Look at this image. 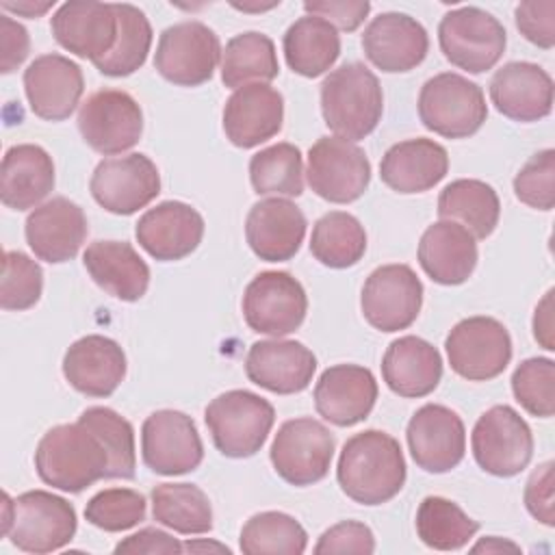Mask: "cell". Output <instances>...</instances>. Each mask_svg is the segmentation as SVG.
<instances>
[{
	"instance_id": "1",
	"label": "cell",
	"mask_w": 555,
	"mask_h": 555,
	"mask_svg": "<svg viewBox=\"0 0 555 555\" xmlns=\"http://www.w3.org/2000/svg\"><path fill=\"white\" fill-rule=\"evenodd\" d=\"M336 479L340 490L360 505H382L390 501L405 483L401 444L379 429L351 436L343 444Z\"/></svg>"
},
{
	"instance_id": "2",
	"label": "cell",
	"mask_w": 555,
	"mask_h": 555,
	"mask_svg": "<svg viewBox=\"0 0 555 555\" xmlns=\"http://www.w3.org/2000/svg\"><path fill=\"white\" fill-rule=\"evenodd\" d=\"M108 451L80 421L63 423L43 434L35 451V468L43 483L63 492H82L108 477Z\"/></svg>"
},
{
	"instance_id": "3",
	"label": "cell",
	"mask_w": 555,
	"mask_h": 555,
	"mask_svg": "<svg viewBox=\"0 0 555 555\" xmlns=\"http://www.w3.org/2000/svg\"><path fill=\"white\" fill-rule=\"evenodd\" d=\"M321 113L325 126L340 139L369 137L384 113V93L377 76L364 63H345L321 82Z\"/></svg>"
},
{
	"instance_id": "4",
	"label": "cell",
	"mask_w": 555,
	"mask_h": 555,
	"mask_svg": "<svg viewBox=\"0 0 555 555\" xmlns=\"http://www.w3.org/2000/svg\"><path fill=\"white\" fill-rule=\"evenodd\" d=\"M76 509L63 496L46 490H28L17 499L4 494L2 533L24 553H52L72 542Z\"/></svg>"
},
{
	"instance_id": "5",
	"label": "cell",
	"mask_w": 555,
	"mask_h": 555,
	"mask_svg": "<svg viewBox=\"0 0 555 555\" xmlns=\"http://www.w3.org/2000/svg\"><path fill=\"white\" fill-rule=\"evenodd\" d=\"M217 451L225 457L258 453L273 427V405L249 390H228L215 397L204 412Z\"/></svg>"
},
{
	"instance_id": "6",
	"label": "cell",
	"mask_w": 555,
	"mask_h": 555,
	"mask_svg": "<svg viewBox=\"0 0 555 555\" xmlns=\"http://www.w3.org/2000/svg\"><path fill=\"white\" fill-rule=\"evenodd\" d=\"M418 117L427 130L440 137L466 139L488 117L486 95L473 80L455 72H442L421 87Z\"/></svg>"
},
{
	"instance_id": "7",
	"label": "cell",
	"mask_w": 555,
	"mask_h": 555,
	"mask_svg": "<svg viewBox=\"0 0 555 555\" xmlns=\"http://www.w3.org/2000/svg\"><path fill=\"white\" fill-rule=\"evenodd\" d=\"M438 43L451 65L468 74H481L499 63L507 35L503 24L488 11L460 7L440 20Z\"/></svg>"
},
{
	"instance_id": "8",
	"label": "cell",
	"mask_w": 555,
	"mask_h": 555,
	"mask_svg": "<svg viewBox=\"0 0 555 555\" xmlns=\"http://www.w3.org/2000/svg\"><path fill=\"white\" fill-rule=\"evenodd\" d=\"M470 447L481 470L494 477H514L533 457V434L514 408L492 405L477 418Z\"/></svg>"
},
{
	"instance_id": "9",
	"label": "cell",
	"mask_w": 555,
	"mask_h": 555,
	"mask_svg": "<svg viewBox=\"0 0 555 555\" xmlns=\"http://www.w3.org/2000/svg\"><path fill=\"white\" fill-rule=\"evenodd\" d=\"M219 59L221 43L215 30L197 20H186L160 33L154 67L171 85L199 87L212 78Z\"/></svg>"
},
{
	"instance_id": "10",
	"label": "cell",
	"mask_w": 555,
	"mask_h": 555,
	"mask_svg": "<svg viewBox=\"0 0 555 555\" xmlns=\"http://www.w3.org/2000/svg\"><path fill=\"white\" fill-rule=\"evenodd\" d=\"M336 451L332 431L310 416L291 418L280 425L271 442V464L291 486H312L330 473Z\"/></svg>"
},
{
	"instance_id": "11",
	"label": "cell",
	"mask_w": 555,
	"mask_h": 555,
	"mask_svg": "<svg viewBox=\"0 0 555 555\" xmlns=\"http://www.w3.org/2000/svg\"><path fill=\"white\" fill-rule=\"evenodd\" d=\"M451 371L468 382L499 377L512 360V338L492 317L462 319L444 340Z\"/></svg>"
},
{
	"instance_id": "12",
	"label": "cell",
	"mask_w": 555,
	"mask_h": 555,
	"mask_svg": "<svg viewBox=\"0 0 555 555\" xmlns=\"http://www.w3.org/2000/svg\"><path fill=\"white\" fill-rule=\"evenodd\" d=\"M308 312V297L286 271L258 273L243 293V317L249 330L273 338L295 332Z\"/></svg>"
},
{
	"instance_id": "13",
	"label": "cell",
	"mask_w": 555,
	"mask_h": 555,
	"mask_svg": "<svg viewBox=\"0 0 555 555\" xmlns=\"http://www.w3.org/2000/svg\"><path fill=\"white\" fill-rule=\"evenodd\" d=\"M78 130L91 150L104 156L121 154L139 143L143 113L130 93L100 89L80 104Z\"/></svg>"
},
{
	"instance_id": "14",
	"label": "cell",
	"mask_w": 555,
	"mask_h": 555,
	"mask_svg": "<svg viewBox=\"0 0 555 555\" xmlns=\"http://www.w3.org/2000/svg\"><path fill=\"white\" fill-rule=\"evenodd\" d=\"M306 178L319 197L349 204L364 195L371 182V163L353 141L321 137L308 152Z\"/></svg>"
},
{
	"instance_id": "15",
	"label": "cell",
	"mask_w": 555,
	"mask_h": 555,
	"mask_svg": "<svg viewBox=\"0 0 555 555\" xmlns=\"http://www.w3.org/2000/svg\"><path fill=\"white\" fill-rule=\"evenodd\" d=\"M423 306V284L408 264L377 267L362 286L360 308L366 323L379 332L410 327Z\"/></svg>"
},
{
	"instance_id": "16",
	"label": "cell",
	"mask_w": 555,
	"mask_h": 555,
	"mask_svg": "<svg viewBox=\"0 0 555 555\" xmlns=\"http://www.w3.org/2000/svg\"><path fill=\"white\" fill-rule=\"evenodd\" d=\"M141 455L156 475H184L202 464L204 444L189 414L158 410L143 421Z\"/></svg>"
},
{
	"instance_id": "17",
	"label": "cell",
	"mask_w": 555,
	"mask_h": 555,
	"mask_svg": "<svg viewBox=\"0 0 555 555\" xmlns=\"http://www.w3.org/2000/svg\"><path fill=\"white\" fill-rule=\"evenodd\" d=\"M89 189L104 210L132 215L160 193V173L150 156L134 152L98 163Z\"/></svg>"
},
{
	"instance_id": "18",
	"label": "cell",
	"mask_w": 555,
	"mask_h": 555,
	"mask_svg": "<svg viewBox=\"0 0 555 555\" xmlns=\"http://www.w3.org/2000/svg\"><path fill=\"white\" fill-rule=\"evenodd\" d=\"M410 455L427 473H449L466 451V431L462 418L447 405L425 403L418 408L405 429Z\"/></svg>"
},
{
	"instance_id": "19",
	"label": "cell",
	"mask_w": 555,
	"mask_h": 555,
	"mask_svg": "<svg viewBox=\"0 0 555 555\" xmlns=\"http://www.w3.org/2000/svg\"><path fill=\"white\" fill-rule=\"evenodd\" d=\"M24 91L37 117L63 121L80 104L85 91L82 69L63 54H41L24 69Z\"/></svg>"
},
{
	"instance_id": "20",
	"label": "cell",
	"mask_w": 555,
	"mask_h": 555,
	"mask_svg": "<svg viewBox=\"0 0 555 555\" xmlns=\"http://www.w3.org/2000/svg\"><path fill=\"white\" fill-rule=\"evenodd\" d=\"M87 232L85 210L67 197H52L33 208L24 228L33 254L50 264L72 260L80 251Z\"/></svg>"
},
{
	"instance_id": "21",
	"label": "cell",
	"mask_w": 555,
	"mask_h": 555,
	"mask_svg": "<svg viewBox=\"0 0 555 555\" xmlns=\"http://www.w3.org/2000/svg\"><path fill=\"white\" fill-rule=\"evenodd\" d=\"M366 59L382 72H410L421 65L429 50V37L423 24L405 13L388 11L371 20L362 33Z\"/></svg>"
},
{
	"instance_id": "22",
	"label": "cell",
	"mask_w": 555,
	"mask_h": 555,
	"mask_svg": "<svg viewBox=\"0 0 555 555\" xmlns=\"http://www.w3.org/2000/svg\"><path fill=\"white\" fill-rule=\"evenodd\" d=\"M134 236L152 258L160 262L182 260L202 243L204 219L193 206L167 199L141 215Z\"/></svg>"
},
{
	"instance_id": "23",
	"label": "cell",
	"mask_w": 555,
	"mask_h": 555,
	"mask_svg": "<svg viewBox=\"0 0 555 555\" xmlns=\"http://www.w3.org/2000/svg\"><path fill=\"white\" fill-rule=\"evenodd\" d=\"M317 371L314 353L299 340H258L245 358V373L251 384L275 392L295 395L310 386Z\"/></svg>"
},
{
	"instance_id": "24",
	"label": "cell",
	"mask_w": 555,
	"mask_h": 555,
	"mask_svg": "<svg viewBox=\"0 0 555 555\" xmlns=\"http://www.w3.org/2000/svg\"><path fill=\"white\" fill-rule=\"evenodd\" d=\"M50 30L61 48L89 59H104L117 39L115 4L108 2H65L50 17Z\"/></svg>"
},
{
	"instance_id": "25",
	"label": "cell",
	"mask_w": 555,
	"mask_h": 555,
	"mask_svg": "<svg viewBox=\"0 0 555 555\" xmlns=\"http://www.w3.org/2000/svg\"><path fill=\"white\" fill-rule=\"evenodd\" d=\"M490 100L507 119L538 121L553 111V78L529 61L505 63L490 80Z\"/></svg>"
},
{
	"instance_id": "26",
	"label": "cell",
	"mask_w": 555,
	"mask_h": 555,
	"mask_svg": "<svg viewBox=\"0 0 555 555\" xmlns=\"http://www.w3.org/2000/svg\"><path fill=\"white\" fill-rule=\"evenodd\" d=\"M377 401V382L360 364H336L321 373L314 386L319 416L338 427L364 421Z\"/></svg>"
},
{
	"instance_id": "27",
	"label": "cell",
	"mask_w": 555,
	"mask_h": 555,
	"mask_svg": "<svg viewBox=\"0 0 555 555\" xmlns=\"http://www.w3.org/2000/svg\"><path fill=\"white\" fill-rule=\"evenodd\" d=\"M284 98L278 89L256 82L236 89L223 106V132L232 145L249 150L282 130Z\"/></svg>"
},
{
	"instance_id": "28",
	"label": "cell",
	"mask_w": 555,
	"mask_h": 555,
	"mask_svg": "<svg viewBox=\"0 0 555 555\" xmlns=\"http://www.w3.org/2000/svg\"><path fill=\"white\" fill-rule=\"evenodd\" d=\"M306 217L291 199L267 197L256 202L245 221V238L264 262L291 260L306 236Z\"/></svg>"
},
{
	"instance_id": "29",
	"label": "cell",
	"mask_w": 555,
	"mask_h": 555,
	"mask_svg": "<svg viewBox=\"0 0 555 555\" xmlns=\"http://www.w3.org/2000/svg\"><path fill=\"white\" fill-rule=\"evenodd\" d=\"M63 375L74 390L87 397H111L126 377V353L108 336H82L67 347Z\"/></svg>"
},
{
	"instance_id": "30",
	"label": "cell",
	"mask_w": 555,
	"mask_h": 555,
	"mask_svg": "<svg viewBox=\"0 0 555 555\" xmlns=\"http://www.w3.org/2000/svg\"><path fill=\"white\" fill-rule=\"evenodd\" d=\"M475 236L460 223L440 219L418 241V264L436 284H464L477 267Z\"/></svg>"
},
{
	"instance_id": "31",
	"label": "cell",
	"mask_w": 555,
	"mask_h": 555,
	"mask_svg": "<svg viewBox=\"0 0 555 555\" xmlns=\"http://www.w3.org/2000/svg\"><path fill=\"white\" fill-rule=\"evenodd\" d=\"M449 171V154L434 139H408L386 150L379 163L382 182L397 193L434 189Z\"/></svg>"
},
{
	"instance_id": "32",
	"label": "cell",
	"mask_w": 555,
	"mask_h": 555,
	"mask_svg": "<svg viewBox=\"0 0 555 555\" xmlns=\"http://www.w3.org/2000/svg\"><path fill=\"white\" fill-rule=\"evenodd\" d=\"M382 377L395 395L421 399L436 390L442 377V358L431 343L401 336L388 345L382 358Z\"/></svg>"
},
{
	"instance_id": "33",
	"label": "cell",
	"mask_w": 555,
	"mask_h": 555,
	"mask_svg": "<svg viewBox=\"0 0 555 555\" xmlns=\"http://www.w3.org/2000/svg\"><path fill=\"white\" fill-rule=\"evenodd\" d=\"M91 280L121 301H139L150 286V267L126 241H93L82 256Z\"/></svg>"
},
{
	"instance_id": "34",
	"label": "cell",
	"mask_w": 555,
	"mask_h": 555,
	"mask_svg": "<svg viewBox=\"0 0 555 555\" xmlns=\"http://www.w3.org/2000/svg\"><path fill=\"white\" fill-rule=\"evenodd\" d=\"M54 189L52 156L33 143H20L7 150L0 171V197L7 208H37Z\"/></svg>"
},
{
	"instance_id": "35",
	"label": "cell",
	"mask_w": 555,
	"mask_h": 555,
	"mask_svg": "<svg viewBox=\"0 0 555 555\" xmlns=\"http://www.w3.org/2000/svg\"><path fill=\"white\" fill-rule=\"evenodd\" d=\"M284 56L288 67L306 78L325 74L340 54L338 30L317 15L295 20L284 33Z\"/></svg>"
},
{
	"instance_id": "36",
	"label": "cell",
	"mask_w": 555,
	"mask_h": 555,
	"mask_svg": "<svg viewBox=\"0 0 555 555\" xmlns=\"http://www.w3.org/2000/svg\"><path fill=\"white\" fill-rule=\"evenodd\" d=\"M499 195L481 180H453L438 195V217L464 225L475 238L490 236L499 223Z\"/></svg>"
},
{
	"instance_id": "37",
	"label": "cell",
	"mask_w": 555,
	"mask_h": 555,
	"mask_svg": "<svg viewBox=\"0 0 555 555\" xmlns=\"http://www.w3.org/2000/svg\"><path fill=\"white\" fill-rule=\"evenodd\" d=\"M280 74L278 54L271 37L249 30L234 35L221 52V82L241 89L256 82H271Z\"/></svg>"
},
{
	"instance_id": "38",
	"label": "cell",
	"mask_w": 555,
	"mask_h": 555,
	"mask_svg": "<svg viewBox=\"0 0 555 555\" xmlns=\"http://www.w3.org/2000/svg\"><path fill=\"white\" fill-rule=\"evenodd\" d=\"M152 516L178 533H208L212 507L206 492L195 483H158L152 490Z\"/></svg>"
},
{
	"instance_id": "39",
	"label": "cell",
	"mask_w": 555,
	"mask_h": 555,
	"mask_svg": "<svg viewBox=\"0 0 555 555\" xmlns=\"http://www.w3.org/2000/svg\"><path fill=\"white\" fill-rule=\"evenodd\" d=\"M310 251L330 269L353 267L366 251V232L349 212H325L312 228Z\"/></svg>"
},
{
	"instance_id": "40",
	"label": "cell",
	"mask_w": 555,
	"mask_h": 555,
	"mask_svg": "<svg viewBox=\"0 0 555 555\" xmlns=\"http://www.w3.org/2000/svg\"><path fill=\"white\" fill-rule=\"evenodd\" d=\"M117 15V39L113 50L95 61V69L111 78L134 74L147 59L152 46V26L145 13L128 2L115 4Z\"/></svg>"
},
{
	"instance_id": "41",
	"label": "cell",
	"mask_w": 555,
	"mask_h": 555,
	"mask_svg": "<svg viewBox=\"0 0 555 555\" xmlns=\"http://www.w3.org/2000/svg\"><path fill=\"white\" fill-rule=\"evenodd\" d=\"M479 522L444 496H425L416 512V533L436 551H457L470 542Z\"/></svg>"
},
{
	"instance_id": "42",
	"label": "cell",
	"mask_w": 555,
	"mask_h": 555,
	"mask_svg": "<svg viewBox=\"0 0 555 555\" xmlns=\"http://www.w3.org/2000/svg\"><path fill=\"white\" fill-rule=\"evenodd\" d=\"M249 180L258 195L299 197L304 193V160L293 143H275L249 160Z\"/></svg>"
},
{
	"instance_id": "43",
	"label": "cell",
	"mask_w": 555,
	"mask_h": 555,
	"mask_svg": "<svg viewBox=\"0 0 555 555\" xmlns=\"http://www.w3.org/2000/svg\"><path fill=\"white\" fill-rule=\"evenodd\" d=\"M238 544L247 555H301L308 546V533L291 514L260 512L243 525Z\"/></svg>"
},
{
	"instance_id": "44",
	"label": "cell",
	"mask_w": 555,
	"mask_h": 555,
	"mask_svg": "<svg viewBox=\"0 0 555 555\" xmlns=\"http://www.w3.org/2000/svg\"><path fill=\"white\" fill-rule=\"evenodd\" d=\"M78 421L87 425L108 451V477L106 479H134L137 451H134V429L115 410L104 405L87 408Z\"/></svg>"
},
{
	"instance_id": "45",
	"label": "cell",
	"mask_w": 555,
	"mask_h": 555,
	"mask_svg": "<svg viewBox=\"0 0 555 555\" xmlns=\"http://www.w3.org/2000/svg\"><path fill=\"white\" fill-rule=\"evenodd\" d=\"M512 392L525 412L548 418L555 412V362L527 358L512 373Z\"/></svg>"
},
{
	"instance_id": "46",
	"label": "cell",
	"mask_w": 555,
	"mask_h": 555,
	"mask_svg": "<svg viewBox=\"0 0 555 555\" xmlns=\"http://www.w3.org/2000/svg\"><path fill=\"white\" fill-rule=\"evenodd\" d=\"M85 518L108 533L137 527L145 518V496L130 488H106L89 499Z\"/></svg>"
},
{
	"instance_id": "47",
	"label": "cell",
	"mask_w": 555,
	"mask_h": 555,
	"mask_svg": "<svg viewBox=\"0 0 555 555\" xmlns=\"http://www.w3.org/2000/svg\"><path fill=\"white\" fill-rule=\"evenodd\" d=\"M43 291L41 267L24 251H4L2 256V286L0 306L4 310L33 308Z\"/></svg>"
},
{
	"instance_id": "48",
	"label": "cell",
	"mask_w": 555,
	"mask_h": 555,
	"mask_svg": "<svg viewBox=\"0 0 555 555\" xmlns=\"http://www.w3.org/2000/svg\"><path fill=\"white\" fill-rule=\"evenodd\" d=\"M516 197L535 210L555 206V150L535 152L514 178Z\"/></svg>"
},
{
	"instance_id": "49",
	"label": "cell",
	"mask_w": 555,
	"mask_h": 555,
	"mask_svg": "<svg viewBox=\"0 0 555 555\" xmlns=\"http://www.w3.org/2000/svg\"><path fill=\"white\" fill-rule=\"evenodd\" d=\"M516 28L520 35L538 48L551 50L555 43V2L553 0H531L520 2L514 11Z\"/></svg>"
},
{
	"instance_id": "50",
	"label": "cell",
	"mask_w": 555,
	"mask_h": 555,
	"mask_svg": "<svg viewBox=\"0 0 555 555\" xmlns=\"http://www.w3.org/2000/svg\"><path fill=\"white\" fill-rule=\"evenodd\" d=\"M375 551V538L373 531L358 520H343L327 531L321 533L314 553H373Z\"/></svg>"
},
{
	"instance_id": "51",
	"label": "cell",
	"mask_w": 555,
	"mask_h": 555,
	"mask_svg": "<svg viewBox=\"0 0 555 555\" xmlns=\"http://www.w3.org/2000/svg\"><path fill=\"white\" fill-rule=\"evenodd\" d=\"M527 512L546 527L555 525L553 509V462L540 464L525 483Z\"/></svg>"
},
{
	"instance_id": "52",
	"label": "cell",
	"mask_w": 555,
	"mask_h": 555,
	"mask_svg": "<svg viewBox=\"0 0 555 555\" xmlns=\"http://www.w3.org/2000/svg\"><path fill=\"white\" fill-rule=\"evenodd\" d=\"M304 11L308 15L323 17L334 28L340 30H356L369 15L371 2L366 0H317V2H304Z\"/></svg>"
},
{
	"instance_id": "53",
	"label": "cell",
	"mask_w": 555,
	"mask_h": 555,
	"mask_svg": "<svg viewBox=\"0 0 555 555\" xmlns=\"http://www.w3.org/2000/svg\"><path fill=\"white\" fill-rule=\"evenodd\" d=\"M0 37H2V65H0V72L2 74H11L28 56V48H30L28 30L22 24H17L15 20H11L9 15H2L0 17Z\"/></svg>"
},
{
	"instance_id": "54",
	"label": "cell",
	"mask_w": 555,
	"mask_h": 555,
	"mask_svg": "<svg viewBox=\"0 0 555 555\" xmlns=\"http://www.w3.org/2000/svg\"><path fill=\"white\" fill-rule=\"evenodd\" d=\"M184 544H180L176 538L169 533L156 529V527H145L121 542H117L115 553H182Z\"/></svg>"
},
{
	"instance_id": "55",
	"label": "cell",
	"mask_w": 555,
	"mask_h": 555,
	"mask_svg": "<svg viewBox=\"0 0 555 555\" xmlns=\"http://www.w3.org/2000/svg\"><path fill=\"white\" fill-rule=\"evenodd\" d=\"M551 301H553V291H548L544 295V299L538 304L535 308V314H533V336L535 340L553 351V312H551Z\"/></svg>"
},
{
	"instance_id": "56",
	"label": "cell",
	"mask_w": 555,
	"mask_h": 555,
	"mask_svg": "<svg viewBox=\"0 0 555 555\" xmlns=\"http://www.w3.org/2000/svg\"><path fill=\"white\" fill-rule=\"evenodd\" d=\"M0 7H2V11H11V13L24 15V17H39L48 9H52L54 2H41V4H37V2H17V4L15 2H2Z\"/></svg>"
},
{
	"instance_id": "57",
	"label": "cell",
	"mask_w": 555,
	"mask_h": 555,
	"mask_svg": "<svg viewBox=\"0 0 555 555\" xmlns=\"http://www.w3.org/2000/svg\"><path fill=\"white\" fill-rule=\"evenodd\" d=\"M470 551H473V553H481V551H486V553H501V551H514V553H518V551H520V546H518V544H514V542H509V540H503V538L490 535V538H486V540L477 542Z\"/></svg>"
},
{
	"instance_id": "58",
	"label": "cell",
	"mask_w": 555,
	"mask_h": 555,
	"mask_svg": "<svg viewBox=\"0 0 555 555\" xmlns=\"http://www.w3.org/2000/svg\"><path fill=\"white\" fill-rule=\"evenodd\" d=\"M184 551H221V553H230L228 546L217 544V542H186Z\"/></svg>"
}]
</instances>
